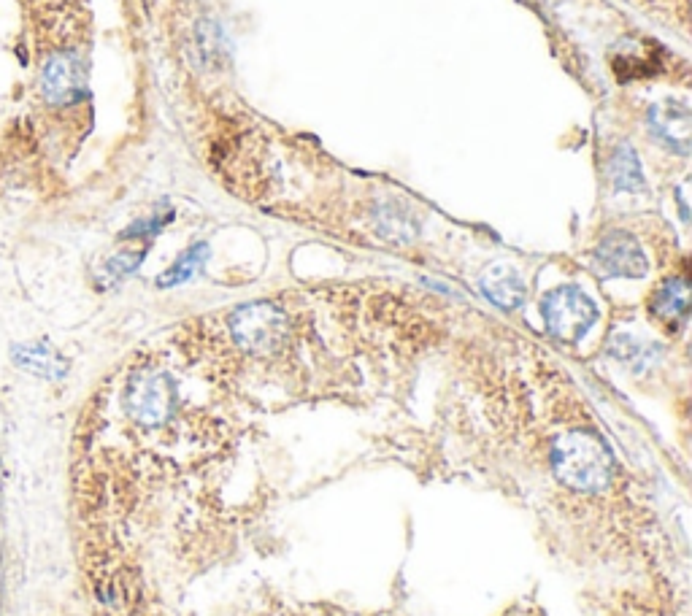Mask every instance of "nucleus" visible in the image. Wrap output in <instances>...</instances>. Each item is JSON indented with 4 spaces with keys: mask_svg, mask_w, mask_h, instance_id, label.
<instances>
[{
    "mask_svg": "<svg viewBox=\"0 0 692 616\" xmlns=\"http://www.w3.org/2000/svg\"><path fill=\"white\" fill-rule=\"evenodd\" d=\"M549 468L560 487L582 498L606 495L614 484V460L601 438L574 427L555 435L549 449Z\"/></svg>",
    "mask_w": 692,
    "mask_h": 616,
    "instance_id": "obj_1",
    "label": "nucleus"
},
{
    "mask_svg": "<svg viewBox=\"0 0 692 616\" xmlns=\"http://www.w3.org/2000/svg\"><path fill=\"white\" fill-rule=\"evenodd\" d=\"M230 333L244 352L255 354V357H271V354L282 352L290 325L276 303L257 300V303H246L233 311Z\"/></svg>",
    "mask_w": 692,
    "mask_h": 616,
    "instance_id": "obj_2",
    "label": "nucleus"
},
{
    "mask_svg": "<svg viewBox=\"0 0 692 616\" xmlns=\"http://www.w3.org/2000/svg\"><path fill=\"white\" fill-rule=\"evenodd\" d=\"M125 411L141 427L168 425L176 411V384L171 373L160 368H141L130 376L125 387Z\"/></svg>",
    "mask_w": 692,
    "mask_h": 616,
    "instance_id": "obj_3",
    "label": "nucleus"
},
{
    "mask_svg": "<svg viewBox=\"0 0 692 616\" xmlns=\"http://www.w3.org/2000/svg\"><path fill=\"white\" fill-rule=\"evenodd\" d=\"M541 314L557 341L576 344L598 319V308L579 287H557L541 300Z\"/></svg>",
    "mask_w": 692,
    "mask_h": 616,
    "instance_id": "obj_4",
    "label": "nucleus"
},
{
    "mask_svg": "<svg viewBox=\"0 0 692 616\" xmlns=\"http://www.w3.org/2000/svg\"><path fill=\"white\" fill-rule=\"evenodd\" d=\"M595 263L603 273L622 276V279H641L649 271V260L644 249L638 246L636 238L630 233H622V230H614L598 244Z\"/></svg>",
    "mask_w": 692,
    "mask_h": 616,
    "instance_id": "obj_5",
    "label": "nucleus"
},
{
    "mask_svg": "<svg viewBox=\"0 0 692 616\" xmlns=\"http://www.w3.org/2000/svg\"><path fill=\"white\" fill-rule=\"evenodd\" d=\"M649 122L657 136L663 138L665 144L674 146L676 152H687L690 149V109L687 103H657L649 111Z\"/></svg>",
    "mask_w": 692,
    "mask_h": 616,
    "instance_id": "obj_6",
    "label": "nucleus"
},
{
    "mask_svg": "<svg viewBox=\"0 0 692 616\" xmlns=\"http://www.w3.org/2000/svg\"><path fill=\"white\" fill-rule=\"evenodd\" d=\"M11 357H14V363L22 371L41 376V379L57 381L68 373V360L57 349L44 344V341H38V344H17L11 349Z\"/></svg>",
    "mask_w": 692,
    "mask_h": 616,
    "instance_id": "obj_7",
    "label": "nucleus"
},
{
    "mask_svg": "<svg viewBox=\"0 0 692 616\" xmlns=\"http://www.w3.org/2000/svg\"><path fill=\"white\" fill-rule=\"evenodd\" d=\"M482 292L495 306L511 311L525 300V281L509 265H492L482 273Z\"/></svg>",
    "mask_w": 692,
    "mask_h": 616,
    "instance_id": "obj_8",
    "label": "nucleus"
},
{
    "mask_svg": "<svg viewBox=\"0 0 692 616\" xmlns=\"http://www.w3.org/2000/svg\"><path fill=\"white\" fill-rule=\"evenodd\" d=\"M649 308H652L655 319H660L663 325H682L684 319H687V281H665L663 287L652 295Z\"/></svg>",
    "mask_w": 692,
    "mask_h": 616,
    "instance_id": "obj_9",
    "label": "nucleus"
},
{
    "mask_svg": "<svg viewBox=\"0 0 692 616\" xmlns=\"http://www.w3.org/2000/svg\"><path fill=\"white\" fill-rule=\"evenodd\" d=\"M611 182L622 192H641L644 190V173L638 163L636 152L630 146H622L620 152L611 157Z\"/></svg>",
    "mask_w": 692,
    "mask_h": 616,
    "instance_id": "obj_10",
    "label": "nucleus"
},
{
    "mask_svg": "<svg viewBox=\"0 0 692 616\" xmlns=\"http://www.w3.org/2000/svg\"><path fill=\"white\" fill-rule=\"evenodd\" d=\"M206 257H209V246L206 244H198V246H190L187 252L176 260V263L168 268V271L160 276V287H173V284H182V281L192 279L195 273L201 271L203 263H206Z\"/></svg>",
    "mask_w": 692,
    "mask_h": 616,
    "instance_id": "obj_11",
    "label": "nucleus"
},
{
    "mask_svg": "<svg viewBox=\"0 0 692 616\" xmlns=\"http://www.w3.org/2000/svg\"><path fill=\"white\" fill-rule=\"evenodd\" d=\"M141 260H144V252L117 254V257H111L109 263L103 265V279H106V284H117V281L125 279L128 273L136 271Z\"/></svg>",
    "mask_w": 692,
    "mask_h": 616,
    "instance_id": "obj_12",
    "label": "nucleus"
},
{
    "mask_svg": "<svg viewBox=\"0 0 692 616\" xmlns=\"http://www.w3.org/2000/svg\"><path fill=\"white\" fill-rule=\"evenodd\" d=\"M284 616H325V614H284Z\"/></svg>",
    "mask_w": 692,
    "mask_h": 616,
    "instance_id": "obj_13",
    "label": "nucleus"
}]
</instances>
